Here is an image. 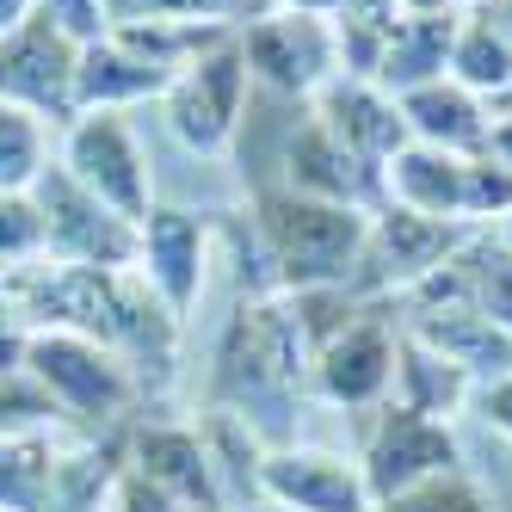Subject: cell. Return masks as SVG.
Instances as JSON below:
<instances>
[{"instance_id": "cell-1", "label": "cell", "mask_w": 512, "mask_h": 512, "mask_svg": "<svg viewBox=\"0 0 512 512\" xmlns=\"http://www.w3.org/2000/svg\"><path fill=\"white\" fill-rule=\"evenodd\" d=\"M303 389H309V340L290 315V297L241 303L223 346H216V401L260 432L284 420V408Z\"/></svg>"}, {"instance_id": "cell-2", "label": "cell", "mask_w": 512, "mask_h": 512, "mask_svg": "<svg viewBox=\"0 0 512 512\" xmlns=\"http://www.w3.org/2000/svg\"><path fill=\"white\" fill-rule=\"evenodd\" d=\"M253 235L278 272V290H321V284H352L371 210L303 198L290 186H253Z\"/></svg>"}, {"instance_id": "cell-3", "label": "cell", "mask_w": 512, "mask_h": 512, "mask_svg": "<svg viewBox=\"0 0 512 512\" xmlns=\"http://www.w3.org/2000/svg\"><path fill=\"white\" fill-rule=\"evenodd\" d=\"M247 99H253V75H247V56H241V31H235V38L210 44L204 56H192L173 75V87L161 93V118H167L179 149L229 155L241 124H247Z\"/></svg>"}, {"instance_id": "cell-4", "label": "cell", "mask_w": 512, "mask_h": 512, "mask_svg": "<svg viewBox=\"0 0 512 512\" xmlns=\"http://www.w3.org/2000/svg\"><path fill=\"white\" fill-rule=\"evenodd\" d=\"M56 167L99 204H112L124 223H142L155 210L149 149H142L130 112H75L56 136Z\"/></svg>"}, {"instance_id": "cell-5", "label": "cell", "mask_w": 512, "mask_h": 512, "mask_svg": "<svg viewBox=\"0 0 512 512\" xmlns=\"http://www.w3.org/2000/svg\"><path fill=\"white\" fill-rule=\"evenodd\" d=\"M25 377L50 395L56 414L75 420H118L136 401V371L87 334H68V327H31L25 346Z\"/></svg>"}, {"instance_id": "cell-6", "label": "cell", "mask_w": 512, "mask_h": 512, "mask_svg": "<svg viewBox=\"0 0 512 512\" xmlns=\"http://www.w3.org/2000/svg\"><path fill=\"white\" fill-rule=\"evenodd\" d=\"M31 198H38V216H44V260L81 266V272H130L136 266V223H124L112 204L81 192L56 161L31 186Z\"/></svg>"}, {"instance_id": "cell-7", "label": "cell", "mask_w": 512, "mask_h": 512, "mask_svg": "<svg viewBox=\"0 0 512 512\" xmlns=\"http://www.w3.org/2000/svg\"><path fill=\"white\" fill-rule=\"evenodd\" d=\"M469 235L475 229H463V223H438V216H414L401 204H383V210H371V229H364L352 290H364V297H377V303L408 297V290L420 278H432Z\"/></svg>"}, {"instance_id": "cell-8", "label": "cell", "mask_w": 512, "mask_h": 512, "mask_svg": "<svg viewBox=\"0 0 512 512\" xmlns=\"http://www.w3.org/2000/svg\"><path fill=\"white\" fill-rule=\"evenodd\" d=\"M241 56H247L253 87L278 93V99H297V105H309L340 75L334 25L315 19V13H290V7H272L266 19H253L241 31Z\"/></svg>"}, {"instance_id": "cell-9", "label": "cell", "mask_w": 512, "mask_h": 512, "mask_svg": "<svg viewBox=\"0 0 512 512\" xmlns=\"http://www.w3.org/2000/svg\"><path fill=\"white\" fill-rule=\"evenodd\" d=\"M75 68H81V44L44 13H31L0 38V99L62 130L75 118Z\"/></svg>"}, {"instance_id": "cell-10", "label": "cell", "mask_w": 512, "mask_h": 512, "mask_svg": "<svg viewBox=\"0 0 512 512\" xmlns=\"http://www.w3.org/2000/svg\"><path fill=\"white\" fill-rule=\"evenodd\" d=\"M371 414L377 420H371V432H364L358 469H364V482H371V494H377V512H383V500L432 482V475L463 469L457 432L445 420L414 414V408H395V401H383V408H371Z\"/></svg>"}, {"instance_id": "cell-11", "label": "cell", "mask_w": 512, "mask_h": 512, "mask_svg": "<svg viewBox=\"0 0 512 512\" xmlns=\"http://www.w3.org/2000/svg\"><path fill=\"white\" fill-rule=\"evenodd\" d=\"M395 346H401V334L389 327V315H377V303L358 309L340 334H327L309 352V389L321 401H334V408H346V414H371L389 401Z\"/></svg>"}, {"instance_id": "cell-12", "label": "cell", "mask_w": 512, "mask_h": 512, "mask_svg": "<svg viewBox=\"0 0 512 512\" xmlns=\"http://www.w3.org/2000/svg\"><path fill=\"white\" fill-rule=\"evenodd\" d=\"M210 216L198 210H179V204H155L149 216L136 223V278L155 290V303L186 321L204 297V278H210Z\"/></svg>"}, {"instance_id": "cell-13", "label": "cell", "mask_w": 512, "mask_h": 512, "mask_svg": "<svg viewBox=\"0 0 512 512\" xmlns=\"http://www.w3.org/2000/svg\"><path fill=\"white\" fill-rule=\"evenodd\" d=\"M272 186H290L303 198H327V204H352V210H383V173L364 167L346 142L309 112V105H303V118L284 136Z\"/></svg>"}, {"instance_id": "cell-14", "label": "cell", "mask_w": 512, "mask_h": 512, "mask_svg": "<svg viewBox=\"0 0 512 512\" xmlns=\"http://www.w3.org/2000/svg\"><path fill=\"white\" fill-rule=\"evenodd\" d=\"M260 500L278 512H377L364 469L321 445H278L260 463Z\"/></svg>"}, {"instance_id": "cell-15", "label": "cell", "mask_w": 512, "mask_h": 512, "mask_svg": "<svg viewBox=\"0 0 512 512\" xmlns=\"http://www.w3.org/2000/svg\"><path fill=\"white\" fill-rule=\"evenodd\" d=\"M309 112L334 130L346 149L364 161V167H389L401 149H408V118H401V99L383 93L377 81H352V75H334L315 99H309Z\"/></svg>"}, {"instance_id": "cell-16", "label": "cell", "mask_w": 512, "mask_h": 512, "mask_svg": "<svg viewBox=\"0 0 512 512\" xmlns=\"http://www.w3.org/2000/svg\"><path fill=\"white\" fill-rule=\"evenodd\" d=\"M173 87V68H161L149 50H136L124 31L81 44V68H75V112H136Z\"/></svg>"}, {"instance_id": "cell-17", "label": "cell", "mask_w": 512, "mask_h": 512, "mask_svg": "<svg viewBox=\"0 0 512 512\" xmlns=\"http://www.w3.org/2000/svg\"><path fill=\"white\" fill-rule=\"evenodd\" d=\"M130 469L142 482H155L167 500H179L186 512H223V488H216L210 451L186 426H142L136 445H130Z\"/></svg>"}, {"instance_id": "cell-18", "label": "cell", "mask_w": 512, "mask_h": 512, "mask_svg": "<svg viewBox=\"0 0 512 512\" xmlns=\"http://www.w3.org/2000/svg\"><path fill=\"white\" fill-rule=\"evenodd\" d=\"M401 118H408V136L426 142V149H445V155H488V136H494V105L475 99L469 87L445 81H426L414 93H401Z\"/></svg>"}, {"instance_id": "cell-19", "label": "cell", "mask_w": 512, "mask_h": 512, "mask_svg": "<svg viewBox=\"0 0 512 512\" xmlns=\"http://www.w3.org/2000/svg\"><path fill=\"white\" fill-rule=\"evenodd\" d=\"M408 334H414V340H426L438 358H451L475 389L512 371V334H506V327H494L482 309H469V303L414 309V327H408Z\"/></svg>"}, {"instance_id": "cell-20", "label": "cell", "mask_w": 512, "mask_h": 512, "mask_svg": "<svg viewBox=\"0 0 512 512\" xmlns=\"http://www.w3.org/2000/svg\"><path fill=\"white\" fill-rule=\"evenodd\" d=\"M451 38H457V7L401 13L371 81H377L383 93H395V99L414 93V87H426V81H445V68H451Z\"/></svg>"}, {"instance_id": "cell-21", "label": "cell", "mask_w": 512, "mask_h": 512, "mask_svg": "<svg viewBox=\"0 0 512 512\" xmlns=\"http://www.w3.org/2000/svg\"><path fill=\"white\" fill-rule=\"evenodd\" d=\"M383 204H401L414 216H438V223H463V155L408 142V149L383 167Z\"/></svg>"}, {"instance_id": "cell-22", "label": "cell", "mask_w": 512, "mask_h": 512, "mask_svg": "<svg viewBox=\"0 0 512 512\" xmlns=\"http://www.w3.org/2000/svg\"><path fill=\"white\" fill-rule=\"evenodd\" d=\"M445 75L457 87H469L488 105H512V38L500 31L494 7H463L457 13V38H451V68Z\"/></svg>"}, {"instance_id": "cell-23", "label": "cell", "mask_w": 512, "mask_h": 512, "mask_svg": "<svg viewBox=\"0 0 512 512\" xmlns=\"http://www.w3.org/2000/svg\"><path fill=\"white\" fill-rule=\"evenodd\" d=\"M469 395H475V383L457 371L451 358H438L426 340L401 334V346H395V383H389V401H395V408H414V414H432V420H451Z\"/></svg>"}, {"instance_id": "cell-24", "label": "cell", "mask_w": 512, "mask_h": 512, "mask_svg": "<svg viewBox=\"0 0 512 512\" xmlns=\"http://www.w3.org/2000/svg\"><path fill=\"white\" fill-rule=\"evenodd\" d=\"M272 0H105V25H223L247 31L253 19H266Z\"/></svg>"}, {"instance_id": "cell-25", "label": "cell", "mask_w": 512, "mask_h": 512, "mask_svg": "<svg viewBox=\"0 0 512 512\" xmlns=\"http://www.w3.org/2000/svg\"><path fill=\"white\" fill-rule=\"evenodd\" d=\"M395 19H401L395 0H346V7L327 19V25H334L340 75H352V81H371V75H377V62H383V50H389Z\"/></svg>"}, {"instance_id": "cell-26", "label": "cell", "mask_w": 512, "mask_h": 512, "mask_svg": "<svg viewBox=\"0 0 512 512\" xmlns=\"http://www.w3.org/2000/svg\"><path fill=\"white\" fill-rule=\"evenodd\" d=\"M457 266H463L469 309H482L494 327H506V334H512V253L488 229H475L463 241V253H457Z\"/></svg>"}, {"instance_id": "cell-27", "label": "cell", "mask_w": 512, "mask_h": 512, "mask_svg": "<svg viewBox=\"0 0 512 512\" xmlns=\"http://www.w3.org/2000/svg\"><path fill=\"white\" fill-rule=\"evenodd\" d=\"M50 475H56V451L44 438H0V512H44L50 506Z\"/></svg>"}, {"instance_id": "cell-28", "label": "cell", "mask_w": 512, "mask_h": 512, "mask_svg": "<svg viewBox=\"0 0 512 512\" xmlns=\"http://www.w3.org/2000/svg\"><path fill=\"white\" fill-rule=\"evenodd\" d=\"M50 161V124L0 99V192H31Z\"/></svg>"}, {"instance_id": "cell-29", "label": "cell", "mask_w": 512, "mask_h": 512, "mask_svg": "<svg viewBox=\"0 0 512 512\" xmlns=\"http://www.w3.org/2000/svg\"><path fill=\"white\" fill-rule=\"evenodd\" d=\"M500 216H512V167L494 155H469L463 161V223L494 229Z\"/></svg>"}, {"instance_id": "cell-30", "label": "cell", "mask_w": 512, "mask_h": 512, "mask_svg": "<svg viewBox=\"0 0 512 512\" xmlns=\"http://www.w3.org/2000/svg\"><path fill=\"white\" fill-rule=\"evenodd\" d=\"M44 260V216L31 192H0V272H25Z\"/></svg>"}, {"instance_id": "cell-31", "label": "cell", "mask_w": 512, "mask_h": 512, "mask_svg": "<svg viewBox=\"0 0 512 512\" xmlns=\"http://www.w3.org/2000/svg\"><path fill=\"white\" fill-rule=\"evenodd\" d=\"M383 512H494V506H488V494L475 488L463 469H451V475H432V482L383 500Z\"/></svg>"}, {"instance_id": "cell-32", "label": "cell", "mask_w": 512, "mask_h": 512, "mask_svg": "<svg viewBox=\"0 0 512 512\" xmlns=\"http://www.w3.org/2000/svg\"><path fill=\"white\" fill-rule=\"evenodd\" d=\"M44 420H56V408H50V395L31 383L25 371H13V377H0V438H19V432H38Z\"/></svg>"}, {"instance_id": "cell-33", "label": "cell", "mask_w": 512, "mask_h": 512, "mask_svg": "<svg viewBox=\"0 0 512 512\" xmlns=\"http://www.w3.org/2000/svg\"><path fill=\"white\" fill-rule=\"evenodd\" d=\"M31 7H38L50 25H62L68 38L75 44H93V38H105V0H31Z\"/></svg>"}, {"instance_id": "cell-34", "label": "cell", "mask_w": 512, "mask_h": 512, "mask_svg": "<svg viewBox=\"0 0 512 512\" xmlns=\"http://www.w3.org/2000/svg\"><path fill=\"white\" fill-rule=\"evenodd\" d=\"M112 512H186L179 500H167L155 482H142L136 469H124V482L112 488Z\"/></svg>"}, {"instance_id": "cell-35", "label": "cell", "mask_w": 512, "mask_h": 512, "mask_svg": "<svg viewBox=\"0 0 512 512\" xmlns=\"http://www.w3.org/2000/svg\"><path fill=\"white\" fill-rule=\"evenodd\" d=\"M475 401H482V420L506 438V445H512V371H506V377H494V383H482V389H475Z\"/></svg>"}, {"instance_id": "cell-36", "label": "cell", "mask_w": 512, "mask_h": 512, "mask_svg": "<svg viewBox=\"0 0 512 512\" xmlns=\"http://www.w3.org/2000/svg\"><path fill=\"white\" fill-rule=\"evenodd\" d=\"M488 155H494V161H506V167H512V105H506V112H500V118H494V136H488Z\"/></svg>"}, {"instance_id": "cell-37", "label": "cell", "mask_w": 512, "mask_h": 512, "mask_svg": "<svg viewBox=\"0 0 512 512\" xmlns=\"http://www.w3.org/2000/svg\"><path fill=\"white\" fill-rule=\"evenodd\" d=\"M272 7H290V13H315V19H334L346 0H272Z\"/></svg>"}, {"instance_id": "cell-38", "label": "cell", "mask_w": 512, "mask_h": 512, "mask_svg": "<svg viewBox=\"0 0 512 512\" xmlns=\"http://www.w3.org/2000/svg\"><path fill=\"white\" fill-rule=\"evenodd\" d=\"M31 13H38V7H31V0H0V38H7L13 25H25Z\"/></svg>"}, {"instance_id": "cell-39", "label": "cell", "mask_w": 512, "mask_h": 512, "mask_svg": "<svg viewBox=\"0 0 512 512\" xmlns=\"http://www.w3.org/2000/svg\"><path fill=\"white\" fill-rule=\"evenodd\" d=\"M401 13H438V7H451V0H395Z\"/></svg>"}, {"instance_id": "cell-40", "label": "cell", "mask_w": 512, "mask_h": 512, "mask_svg": "<svg viewBox=\"0 0 512 512\" xmlns=\"http://www.w3.org/2000/svg\"><path fill=\"white\" fill-rule=\"evenodd\" d=\"M488 7H494V19H500V31H506V38H512V0H488Z\"/></svg>"}, {"instance_id": "cell-41", "label": "cell", "mask_w": 512, "mask_h": 512, "mask_svg": "<svg viewBox=\"0 0 512 512\" xmlns=\"http://www.w3.org/2000/svg\"><path fill=\"white\" fill-rule=\"evenodd\" d=\"M488 235H494V241H500V247H506V253H512V216H500V223H494V229H488Z\"/></svg>"}, {"instance_id": "cell-42", "label": "cell", "mask_w": 512, "mask_h": 512, "mask_svg": "<svg viewBox=\"0 0 512 512\" xmlns=\"http://www.w3.org/2000/svg\"><path fill=\"white\" fill-rule=\"evenodd\" d=\"M451 7H457V13H463V7H482V0H451Z\"/></svg>"}]
</instances>
